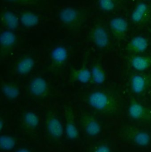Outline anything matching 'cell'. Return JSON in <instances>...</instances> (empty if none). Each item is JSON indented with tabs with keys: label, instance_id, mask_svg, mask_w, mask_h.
Wrapping results in <instances>:
<instances>
[{
	"label": "cell",
	"instance_id": "obj_7",
	"mask_svg": "<svg viewBox=\"0 0 151 152\" xmlns=\"http://www.w3.org/2000/svg\"><path fill=\"white\" fill-rule=\"evenodd\" d=\"M112 31L118 37L123 36L128 29L127 21L122 17H115L112 18L109 23Z\"/></svg>",
	"mask_w": 151,
	"mask_h": 152
},
{
	"label": "cell",
	"instance_id": "obj_14",
	"mask_svg": "<svg viewBox=\"0 0 151 152\" xmlns=\"http://www.w3.org/2000/svg\"><path fill=\"white\" fill-rule=\"evenodd\" d=\"M17 37L14 31L5 30L2 31L0 36V43L2 48L9 49L15 45Z\"/></svg>",
	"mask_w": 151,
	"mask_h": 152
},
{
	"label": "cell",
	"instance_id": "obj_24",
	"mask_svg": "<svg viewBox=\"0 0 151 152\" xmlns=\"http://www.w3.org/2000/svg\"><path fill=\"white\" fill-rule=\"evenodd\" d=\"M133 140L136 145L140 147H147L150 144L151 136L145 132H138L134 134Z\"/></svg>",
	"mask_w": 151,
	"mask_h": 152
},
{
	"label": "cell",
	"instance_id": "obj_9",
	"mask_svg": "<svg viewBox=\"0 0 151 152\" xmlns=\"http://www.w3.org/2000/svg\"><path fill=\"white\" fill-rule=\"evenodd\" d=\"M35 66V61L31 56H25L21 59L17 64L16 71L20 75L30 74Z\"/></svg>",
	"mask_w": 151,
	"mask_h": 152
},
{
	"label": "cell",
	"instance_id": "obj_29",
	"mask_svg": "<svg viewBox=\"0 0 151 152\" xmlns=\"http://www.w3.org/2000/svg\"><path fill=\"white\" fill-rule=\"evenodd\" d=\"M4 125H5V122H4V120L2 118H1L0 119V130H1V131H2L3 130Z\"/></svg>",
	"mask_w": 151,
	"mask_h": 152
},
{
	"label": "cell",
	"instance_id": "obj_26",
	"mask_svg": "<svg viewBox=\"0 0 151 152\" xmlns=\"http://www.w3.org/2000/svg\"><path fill=\"white\" fill-rule=\"evenodd\" d=\"M94 152H111V150L107 145H101L96 148Z\"/></svg>",
	"mask_w": 151,
	"mask_h": 152
},
{
	"label": "cell",
	"instance_id": "obj_5",
	"mask_svg": "<svg viewBox=\"0 0 151 152\" xmlns=\"http://www.w3.org/2000/svg\"><path fill=\"white\" fill-rule=\"evenodd\" d=\"M48 90V83L42 76L34 77L30 82L29 91L34 96L43 97L47 94Z\"/></svg>",
	"mask_w": 151,
	"mask_h": 152
},
{
	"label": "cell",
	"instance_id": "obj_1",
	"mask_svg": "<svg viewBox=\"0 0 151 152\" xmlns=\"http://www.w3.org/2000/svg\"><path fill=\"white\" fill-rule=\"evenodd\" d=\"M87 103L90 107L95 110L111 113L116 108L115 102L107 94L101 91H95L87 96Z\"/></svg>",
	"mask_w": 151,
	"mask_h": 152
},
{
	"label": "cell",
	"instance_id": "obj_27",
	"mask_svg": "<svg viewBox=\"0 0 151 152\" xmlns=\"http://www.w3.org/2000/svg\"><path fill=\"white\" fill-rule=\"evenodd\" d=\"M7 2L9 3H17V4H25L27 2H30L33 0H5Z\"/></svg>",
	"mask_w": 151,
	"mask_h": 152
},
{
	"label": "cell",
	"instance_id": "obj_11",
	"mask_svg": "<svg viewBox=\"0 0 151 152\" xmlns=\"http://www.w3.org/2000/svg\"><path fill=\"white\" fill-rule=\"evenodd\" d=\"M20 24L27 28H33L37 26L39 22V17L32 11H24L20 16Z\"/></svg>",
	"mask_w": 151,
	"mask_h": 152
},
{
	"label": "cell",
	"instance_id": "obj_17",
	"mask_svg": "<svg viewBox=\"0 0 151 152\" xmlns=\"http://www.w3.org/2000/svg\"><path fill=\"white\" fill-rule=\"evenodd\" d=\"M128 114L132 119L139 120L144 116L145 109L141 104L136 101L132 102L128 108Z\"/></svg>",
	"mask_w": 151,
	"mask_h": 152
},
{
	"label": "cell",
	"instance_id": "obj_20",
	"mask_svg": "<svg viewBox=\"0 0 151 152\" xmlns=\"http://www.w3.org/2000/svg\"><path fill=\"white\" fill-rule=\"evenodd\" d=\"M24 123L28 128L34 129L40 124V118L37 114L31 111H26L23 114Z\"/></svg>",
	"mask_w": 151,
	"mask_h": 152
},
{
	"label": "cell",
	"instance_id": "obj_25",
	"mask_svg": "<svg viewBox=\"0 0 151 152\" xmlns=\"http://www.w3.org/2000/svg\"><path fill=\"white\" fill-rule=\"evenodd\" d=\"M99 8L105 12H111L115 8V3L113 0H98Z\"/></svg>",
	"mask_w": 151,
	"mask_h": 152
},
{
	"label": "cell",
	"instance_id": "obj_19",
	"mask_svg": "<svg viewBox=\"0 0 151 152\" xmlns=\"http://www.w3.org/2000/svg\"><path fill=\"white\" fill-rule=\"evenodd\" d=\"M131 87L134 93L140 94L144 92L146 87V80L141 75L132 76L131 80Z\"/></svg>",
	"mask_w": 151,
	"mask_h": 152
},
{
	"label": "cell",
	"instance_id": "obj_4",
	"mask_svg": "<svg viewBox=\"0 0 151 152\" xmlns=\"http://www.w3.org/2000/svg\"><path fill=\"white\" fill-rule=\"evenodd\" d=\"M66 124L65 126V134L70 140H75L78 137V130L76 124L74 114L71 107H68L65 110Z\"/></svg>",
	"mask_w": 151,
	"mask_h": 152
},
{
	"label": "cell",
	"instance_id": "obj_8",
	"mask_svg": "<svg viewBox=\"0 0 151 152\" xmlns=\"http://www.w3.org/2000/svg\"><path fill=\"white\" fill-rule=\"evenodd\" d=\"M60 21L66 25L75 23L78 18V12L75 8L71 7H65L58 14Z\"/></svg>",
	"mask_w": 151,
	"mask_h": 152
},
{
	"label": "cell",
	"instance_id": "obj_12",
	"mask_svg": "<svg viewBox=\"0 0 151 152\" xmlns=\"http://www.w3.org/2000/svg\"><path fill=\"white\" fill-rule=\"evenodd\" d=\"M68 49L62 45L56 46L50 52V58L56 65L63 64L68 60Z\"/></svg>",
	"mask_w": 151,
	"mask_h": 152
},
{
	"label": "cell",
	"instance_id": "obj_15",
	"mask_svg": "<svg viewBox=\"0 0 151 152\" xmlns=\"http://www.w3.org/2000/svg\"><path fill=\"white\" fill-rule=\"evenodd\" d=\"M1 91L3 95L9 101L17 99L20 95L19 88L12 83H5L1 86Z\"/></svg>",
	"mask_w": 151,
	"mask_h": 152
},
{
	"label": "cell",
	"instance_id": "obj_22",
	"mask_svg": "<svg viewBox=\"0 0 151 152\" xmlns=\"http://www.w3.org/2000/svg\"><path fill=\"white\" fill-rule=\"evenodd\" d=\"M91 80L97 85H102L106 80V74L104 70L99 65H94L91 69Z\"/></svg>",
	"mask_w": 151,
	"mask_h": 152
},
{
	"label": "cell",
	"instance_id": "obj_2",
	"mask_svg": "<svg viewBox=\"0 0 151 152\" xmlns=\"http://www.w3.org/2000/svg\"><path fill=\"white\" fill-rule=\"evenodd\" d=\"M46 127L49 136L54 139H60L64 134L65 127L60 119L53 114H49L46 120Z\"/></svg>",
	"mask_w": 151,
	"mask_h": 152
},
{
	"label": "cell",
	"instance_id": "obj_13",
	"mask_svg": "<svg viewBox=\"0 0 151 152\" xmlns=\"http://www.w3.org/2000/svg\"><path fill=\"white\" fill-rule=\"evenodd\" d=\"M148 47V40L142 36H136L134 37L129 43L130 49L136 53L144 52L147 50Z\"/></svg>",
	"mask_w": 151,
	"mask_h": 152
},
{
	"label": "cell",
	"instance_id": "obj_28",
	"mask_svg": "<svg viewBox=\"0 0 151 152\" xmlns=\"http://www.w3.org/2000/svg\"><path fill=\"white\" fill-rule=\"evenodd\" d=\"M15 152H31V151L27 148H20L16 150Z\"/></svg>",
	"mask_w": 151,
	"mask_h": 152
},
{
	"label": "cell",
	"instance_id": "obj_10",
	"mask_svg": "<svg viewBox=\"0 0 151 152\" xmlns=\"http://www.w3.org/2000/svg\"><path fill=\"white\" fill-rule=\"evenodd\" d=\"M2 21L7 29L16 30L20 24V18L11 11H5L2 14Z\"/></svg>",
	"mask_w": 151,
	"mask_h": 152
},
{
	"label": "cell",
	"instance_id": "obj_21",
	"mask_svg": "<svg viewBox=\"0 0 151 152\" xmlns=\"http://www.w3.org/2000/svg\"><path fill=\"white\" fill-rule=\"evenodd\" d=\"M16 146L14 137L9 134H2L0 137V148L2 151L9 152L12 151Z\"/></svg>",
	"mask_w": 151,
	"mask_h": 152
},
{
	"label": "cell",
	"instance_id": "obj_18",
	"mask_svg": "<svg viewBox=\"0 0 151 152\" xmlns=\"http://www.w3.org/2000/svg\"><path fill=\"white\" fill-rule=\"evenodd\" d=\"M148 10V7L146 3L144 2H139L131 14V18L132 21L135 23L141 22L147 14Z\"/></svg>",
	"mask_w": 151,
	"mask_h": 152
},
{
	"label": "cell",
	"instance_id": "obj_23",
	"mask_svg": "<svg viewBox=\"0 0 151 152\" xmlns=\"http://www.w3.org/2000/svg\"><path fill=\"white\" fill-rule=\"evenodd\" d=\"M73 77L77 82L86 84L91 80V71L86 68H81L73 73Z\"/></svg>",
	"mask_w": 151,
	"mask_h": 152
},
{
	"label": "cell",
	"instance_id": "obj_3",
	"mask_svg": "<svg viewBox=\"0 0 151 152\" xmlns=\"http://www.w3.org/2000/svg\"><path fill=\"white\" fill-rule=\"evenodd\" d=\"M81 124L84 132L90 137H96L101 133L100 123L92 115L87 114L83 115Z\"/></svg>",
	"mask_w": 151,
	"mask_h": 152
},
{
	"label": "cell",
	"instance_id": "obj_6",
	"mask_svg": "<svg viewBox=\"0 0 151 152\" xmlns=\"http://www.w3.org/2000/svg\"><path fill=\"white\" fill-rule=\"evenodd\" d=\"M91 39L94 45L99 49H105L109 44V36L106 30L102 26H96L91 33Z\"/></svg>",
	"mask_w": 151,
	"mask_h": 152
},
{
	"label": "cell",
	"instance_id": "obj_16",
	"mask_svg": "<svg viewBox=\"0 0 151 152\" xmlns=\"http://www.w3.org/2000/svg\"><path fill=\"white\" fill-rule=\"evenodd\" d=\"M131 64L135 70L143 72L149 68L151 65V61L145 56H136L131 59Z\"/></svg>",
	"mask_w": 151,
	"mask_h": 152
}]
</instances>
